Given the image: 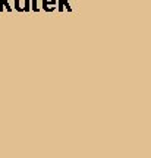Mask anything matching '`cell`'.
Wrapping results in <instances>:
<instances>
[{"label":"cell","mask_w":151,"mask_h":158,"mask_svg":"<svg viewBox=\"0 0 151 158\" xmlns=\"http://www.w3.org/2000/svg\"><path fill=\"white\" fill-rule=\"evenodd\" d=\"M22 7H24V12H31V3H29V0H24Z\"/></svg>","instance_id":"cell-5"},{"label":"cell","mask_w":151,"mask_h":158,"mask_svg":"<svg viewBox=\"0 0 151 158\" xmlns=\"http://www.w3.org/2000/svg\"><path fill=\"white\" fill-rule=\"evenodd\" d=\"M12 7H13L16 12H24L22 0H12Z\"/></svg>","instance_id":"cell-2"},{"label":"cell","mask_w":151,"mask_h":158,"mask_svg":"<svg viewBox=\"0 0 151 158\" xmlns=\"http://www.w3.org/2000/svg\"><path fill=\"white\" fill-rule=\"evenodd\" d=\"M5 9H3V0H0V12H3Z\"/></svg>","instance_id":"cell-6"},{"label":"cell","mask_w":151,"mask_h":158,"mask_svg":"<svg viewBox=\"0 0 151 158\" xmlns=\"http://www.w3.org/2000/svg\"><path fill=\"white\" fill-rule=\"evenodd\" d=\"M56 6H57V2L56 0H41V7L44 12H54L56 10Z\"/></svg>","instance_id":"cell-1"},{"label":"cell","mask_w":151,"mask_h":158,"mask_svg":"<svg viewBox=\"0 0 151 158\" xmlns=\"http://www.w3.org/2000/svg\"><path fill=\"white\" fill-rule=\"evenodd\" d=\"M3 9L6 12H12L13 7H12V0H3Z\"/></svg>","instance_id":"cell-4"},{"label":"cell","mask_w":151,"mask_h":158,"mask_svg":"<svg viewBox=\"0 0 151 158\" xmlns=\"http://www.w3.org/2000/svg\"><path fill=\"white\" fill-rule=\"evenodd\" d=\"M29 3H31V10L40 12V0H29Z\"/></svg>","instance_id":"cell-3"}]
</instances>
